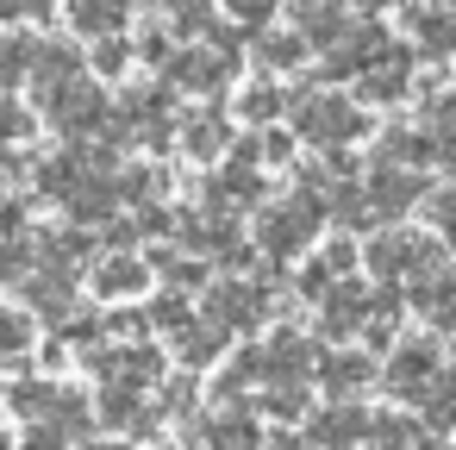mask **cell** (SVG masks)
<instances>
[{
  "label": "cell",
  "mask_w": 456,
  "mask_h": 450,
  "mask_svg": "<svg viewBox=\"0 0 456 450\" xmlns=\"http://www.w3.org/2000/svg\"><path fill=\"white\" fill-rule=\"evenodd\" d=\"M20 288H26V300L45 319H69V307H76V282L69 275H20Z\"/></svg>",
  "instance_id": "cell-18"
},
{
  "label": "cell",
  "mask_w": 456,
  "mask_h": 450,
  "mask_svg": "<svg viewBox=\"0 0 456 450\" xmlns=\"http://www.w3.org/2000/svg\"><path fill=\"white\" fill-rule=\"evenodd\" d=\"M313 363H319V381H325V388H331L338 400L375 381V363H369L362 350H331V356H313Z\"/></svg>",
  "instance_id": "cell-14"
},
{
  "label": "cell",
  "mask_w": 456,
  "mask_h": 450,
  "mask_svg": "<svg viewBox=\"0 0 456 450\" xmlns=\"http://www.w3.org/2000/svg\"><path fill=\"white\" fill-rule=\"evenodd\" d=\"M20 138H26V113H20L13 101H0V151L20 144Z\"/></svg>",
  "instance_id": "cell-33"
},
{
  "label": "cell",
  "mask_w": 456,
  "mask_h": 450,
  "mask_svg": "<svg viewBox=\"0 0 456 450\" xmlns=\"http://www.w3.org/2000/svg\"><path fill=\"white\" fill-rule=\"evenodd\" d=\"M144 319H151L157 331H175V325H182V319H194V313H188V300H182V294H169V300H157Z\"/></svg>",
  "instance_id": "cell-31"
},
{
  "label": "cell",
  "mask_w": 456,
  "mask_h": 450,
  "mask_svg": "<svg viewBox=\"0 0 456 450\" xmlns=\"http://www.w3.org/2000/svg\"><path fill=\"white\" fill-rule=\"evenodd\" d=\"M369 275L381 282V288H419L425 275H437L444 269V244L437 238H419V232H381L375 244H369Z\"/></svg>",
  "instance_id": "cell-1"
},
{
  "label": "cell",
  "mask_w": 456,
  "mask_h": 450,
  "mask_svg": "<svg viewBox=\"0 0 456 450\" xmlns=\"http://www.w3.org/2000/svg\"><path fill=\"white\" fill-rule=\"evenodd\" d=\"M232 13H238L244 26H263V20L275 13V0H232Z\"/></svg>",
  "instance_id": "cell-35"
},
{
  "label": "cell",
  "mask_w": 456,
  "mask_h": 450,
  "mask_svg": "<svg viewBox=\"0 0 456 450\" xmlns=\"http://www.w3.org/2000/svg\"><path fill=\"white\" fill-rule=\"evenodd\" d=\"M375 163H387V169H431V163H444V151H437V138H431V132H419V126H412V132H400V126H394V132L381 138Z\"/></svg>",
  "instance_id": "cell-10"
},
{
  "label": "cell",
  "mask_w": 456,
  "mask_h": 450,
  "mask_svg": "<svg viewBox=\"0 0 456 450\" xmlns=\"http://www.w3.org/2000/svg\"><path fill=\"white\" fill-rule=\"evenodd\" d=\"M163 450H182V444H163Z\"/></svg>",
  "instance_id": "cell-40"
},
{
  "label": "cell",
  "mask_w": 456,
  "mask_h": 450,
  "mask_svg": "<svg viewBox=\"0 0 456 450\" xmlns=\"http://www.w3.org/2000/svg\"><path fill=\"white\" fill-rule=\"evenodd\" d=\"M362 313H369V288H356V282H331L325 300H319V331H325V338H356Z\"/></svg>",
  "instance_id": "cell-9"
},
{
  "label": "cell",
  "mask_w": 456,
  "mask_h": 450,
  "mask_svg": "<svg viewBox=\"0 0 456 450\" xmlns=\"http://www.w3.org/2000/svg\"><path fill=\"white\" fill-rule=\"evenodd\" d=\"M362 194H369L375 213H406V207L425 200V169H387V163H375V176H369Z\"/></svg>",
  "instance_id": "cell-8"
},
{
  "label": "cell",
  "mask_w": 456,
  "mask_h": 450,
  "mask_svg": "<svg viewBox=\"0 0 456 450\" xmlns=\"http://www.w3.org/2000/svg\"><path fill=\"white\" fill-rule=\"evenodd\" d=\"M213 7L207 0H175L169 7V38H213Z\"/></svg>",
  "instance_id": "cell-22"
},
{
  "label": "cell",
  "mask_w": 456,
  "mask_h": 450,
  "mask_svg": "<svg viewBox=\"0 0 456 450\" xmlns=\"http://www.w3.org/2000/svg\"><path fill=\"white\" fill-rule=\"evenodd\" d=\"M294 132H300L306 144H319V151H344V144L362 132V113H356V101H344V94H300V101H294Z\"/></svg>",
  "instance_id": "cell-3"
},
{
  "label": "cell",
  "mask_w": 456,
  "mask_h": 450,
  "mask_svg": "<svg viewBox=\"0 0 456 450\" xmlns=\"http://www.w3.org/2000/svg\"><path fill=\"white\" fill-rule=\"evenodd\" d=\"M263 313H269V288H256V282H219L207 294V313L200 319H213L219 331H250Z\"/></svg>",
  "instance_id": "cell-7"
},
{
  "label": "cell",
  "mask_w": 456,
  "mask_h": 450,
  "mask_svg": "<svg viewBox=\"0 0 456 450\" xmlns=\"http://www.w3.org/2000/svg\"><path fill=\"white\" fill-rule=\"evenodd\" d=\"M263 356V381H306L313 375V344L300 338V331H281L269 350H256Z\"/></svg>",
  "instance_id": "cell-11"
},
{
  "label": "cell",
  "mask_w": 456,
  "mask_h": 450,
  "mask_svg": "<svg viewBox=\"0 0 456 450\" xmlns=\"http://www.w3.org/2000/svg\"><path fill=\"white\" fill-rule=\"evenodd\" d=\"M26 344H32V325H26L20 313L0 307V369H7L13 356H26Z\"/></svg>",
  "instance_id": "cell-27"
},
{
  "label": "cell",
  "mask_w": 456,
  "mask_h": 450,
  "mask_svg": "<svg viewBox=\"0 0 456 450\" xmlns=\"http://www.w3.org/2000/svg\"><path fill=\"white\" fill-rule=\"evenodd\" d=\"M256 57H263V70H294V63H306V38H294V32H269V38L256 45Z\"/></svg>",
  "instance_id": "cell-23"
},
{
  "label": "cell",
  "mask_w": 456,
  "mask_h": 450,
  "mask_svg": "<svg viewBox=\"0 0 456 450\" xmlns=\"http://www.w3.org/2000/svg\"><path fill=\"white\" fill-rule=\"evenodd\" d=\"M275 450H313V444H306L300 431H281V438H275Z\"/></svg>",
  "instance_id": "cell-38"
},
{
  "label": "cell",
  "mask_w": 456,
  "mask_h": 450,
  "mask_svg": "<svg viewBox=\"0 0 456 450\" xmlns=\"http://www.w3.org/2000/svg\"><path fill=\"white\" fill-rule=\"evenodd\" d=\"M319 263H325L331 275H350V269H356V250H350V244L338 238V244H325V257H319Z\"/></svg>",
  "instance_id": "cell-34"
},
{
  "label": "cell",
  "mask_w": 456,
  "mask_h": 450,
  "mask_svg": "<svg viewBox=\"0 0 456 450\" xmlns=\"http://www.w3.org/2000/svg\"><path fill=\"white\" fill-rule=\"evenodd\" d=\"M406 32L425 45V57H444L450 51V0H406Z\"/></svg>",
  "instance_id": "cell-12"
},
{
  "label": "cell",
  "mask_w": 456,
  "mask_h": 450,
  "mask_svg": "<svg viewBox=\"0 0 456 450\" xmlns=\"http://www.w3.org/2000/svg\"><path fill=\"white\" fill-rule=\"evenodd\" d=\"M238 113H244L250 126H269V119L281 113V88H275V82H250L244 101H238Z\"/></svg>",
  "instance_id": "cell-25"
},
{
  "label": "cell",
  "mask_w": 456,
  "mask_h": 450,
  "mask_svg": "<svg viewBox=\"0 0 456 450\" xmlns=\"http://www.w3.org/2000/svg\"><path fill=\"white\" fill-rule=\"evenodd\" d=\"M169 338H175V350H182V363H188V369H200V363H213V356L225 350V331H219L213 319H182Z\"/></svg>",
  "instance_id": "cell-17"
},
{
  "label": "cell",
  "mask_w": 456,
  "mask_h": 450,
  "mask_svg": "<svg viewBox=\"0 0 456 450\" xmlns=\"http://www.w3.org/2000/svg\"><path fill=\"white\" fill-rule=\"evenodd\" d=\"M319 7H338V0H294V13L306 20V13H319Z\"/></svg>",
  "instance_id": "cell-39"
},
{
  "label": "cell",
  "mask_w": 456,
  "mask_h": 450,
  "mask_svg": "<svg viewBox=\"0 0 456 450\" xmlns=\"http://www.w3.org/2000/svg\"><path fill=\"white\" fill-rule=\"evenodd\" d=\"M20 450H69V431H57V425L32 419V431H26V444H20Z\"/></svg>",
  "instance_id": "cell-32"
},
{
  "label": "cell",
  "mask_w": 456,
  "mask_h": 450,
  "mask_svg": "<svg viewBox=\"0 0 456 450\" xmlns=\"http://www.w3.org/2000/svg\"><path fill=\"white\" fill-rule=\"evenodd\" d=\"M126 57H132V45H126L119 32L94 38V70H101V76H119V70H126Z\"/></svg>",
  "instance_id": "cell-28"
},
{
  "label": "cell",
  "mask_w": 456,
  "mask_h": 450,
  "mask_svg": "<svg viewBox=\"0 0 456 450\" xmlns=\"http://www.w3.org/2000/svg\"><path fill=\"white\" fill-rule=\"evenodd\" d=\"M319 219H325L319 188H300V194H288L281 207H269V213L256 219V244H263L269 257H294V250H306V238L319 232Z\"/></svg>",
  "instance_id": "cell-2"
},
{
  "label": "cell",
  "mask_w": 456,
  "mask_h": 450,
  "mask_svg": "<svg viewBox=\"0 0 456 450\" xmlns=\"http://www.w3.org/2000/svg\"><path fill=\"white\" fill-rule=\"evenodd\" d=\"M194 438H207V450H256V419L250 413H219V419H200Z\"/></svg>",
  "instance_id": "cell-16"
},
{
  "label": "cell",
  "mask_w": 456,
  "mask_h": 450,
  "mask_svg": "<svg viewBox=\"0 0 456 450\" xmlns=\"http://www.w3.org/2000/svg\"><path fill=\"white\" fill-rule=\"evenodd\" d=\"M144 282H151V269H144L138 257H107V263L94 269V288H101L107 300H126V294H144Z\"/></svg>",
  "instance_id": "cell-19"
},
{
  "label": "cell",
  "mask_w": 456,
  "mask_h": 450,
  "mask_svg": "<svg viewBox=\"0 0 456 450\" xmlns=\"http://www.w3.org/2000/svg\"><path fill=\"white\" fill-rule=\"evenodd\" d=\"M32 70V38H0V94L20 88Z\"/></svg>",
  "instance_id": "cell-24"
},
{
  "label": "cell",
  "mask_w": 456,
  "mask_h": 450,
  "mask_svg": "<svg viewBox=\"0 0 456 450\" xmlns=\"http://www.w3.org/2000/svg\"><path fill=\"white\" fill-rule=\"evenodd\" d=\"M45 113H51V126L63 132V138H101L107 132V101H101V88L88 82V76H76L69 88H57L51 101H45Z\"/></svg>",
  "instance_id": "cell-4"
},
{
  "label": "cell",
  "mask_w": 456,
  "mask_h": 450,
  "mask_svg": "<svg viewBox=\"0 0 456 450\" xmlns=\"http://www.w3.org/2000/svg\"><path fill=\"white\" fill-rule=\"evenodd\" d=\"M163 70H169V82H182V88L219 94V88H225V76L238 70V51H232V45L207 51V38H200V51H169V57H163Z\"/></svg>",
  "instance_id": "cell-6"
},
{
  "label": "cell",
  "mask_w": 456,
  "mask_h": 450,
  "mask_svg": "<svg viewBox=\"0 0 456 450\" xmlns=\"http://www.w3.org/2000/svg\"><path fill=\"white\" fill-rule=\"evenodd\" d=\"M26 13H45V0H0V20H26Z\"/></svg>",
  "instance_id": "cell-37"
},
{
  "label": "cell",
  "mask_w": 456,
  "mask_h": 450,
  "mask_svg": "<svg viewBox=\"0 0 456 450\" xmlns=\"http://www.w3.org/2000/svg\"><path fill=\"white\" fill-rule=\"evenodd\" d=\"M182 151L200 157V163H213V157L232 151V126H225L219 113H188V119H182Z\"/></svg>",
  "instance_id": "cell-15"
},
{
  "label": "cell",
  "mask_w": 456,
  "mask_h": 450,
  "mask_svg": "<svg viewBox=\"0 0 456 450\" xmlns=\"http://www.w3.org/2000/svg\"><path fill=\"white\" fill-rule=\"evenodd\" d=\"M444 375V350H437V338H412V344H400L394 350V363H387V394H400V400H425V388Z\"/></svg>",
  "instance_id": "cell-5"
},
{
  "label": "cell",
  "mask_w": 456,
  "mask_h": 450,
  "mask_svg": "<svg viewBox=\"0 0 456 450\" xmlns=\"http://www.w3.org/2000/svg\"><path fill=\"white\" fill-rule=\"evenodd\" d=\"M157 263H163V275H169L175 288H200V282H207V269H200L194 257H157Z\"/></svg>",
  "instance_id": "cell-30"
},
{
  "label": "cell",
  "mask_w": 456,
  "mask_h": 450,
  "mask_svg": "<svg viewBox=\"0 0 456 450\" xmlns=\"http://www.w3.org/2000/svg\"><path fill=\"white\" fill-rule=\"evenodd\" d=\"M362 438H369L375 450H412L419 425H412V419H400V413H375V419L362 425Z\"/></svg>",
  "instance_id": "cell-21"
},
{
  "label": "cell",
  "mask_w": 456,
  "mask_h": 450,
  "mask_svg": "<svg viewBox=\"0 0 456 450\" xmlns=\"http://www.w3.org/2000/svg\"><path fill=\"white\" fill-rule=\"evenodd\" d=\"M275 419H300V406H306V394H300V381H275V394L263 400Z\"/></svg>",
  "instance_id": "cell-29"
},
{
  "label": "cell",
  "mask_w": 456,
  "mask_h": 450,
  "mask_svg": "<svg viewBox=\"0 0 456 450\" xmlns=\"http://www.w3.org/2000/svg\"><path fill=\"white\" fill-rule=\"evenodd\" d=\"M169 45H175L169 32H144V45H138V57H144V63H163V57H169Z\"/></svg>",
  "instance_id": "cell-36"
},
{
  "label": "cell",
  "mask_w": 456,
  "mask_h": 450,
  "mask_svg": "<svg viewBox=\"0 0 456 450\" xmlns=\"http://www.w3.org/2000/svg\"><path fill=\"white\" fill-rule=\"evenodd\" d=\"M32 275V244L20 232H0V282H20Z\"/></svg>",
  "instance_id": "cell-26"
},
{
  "label": "cell",
  "mask_w": 456,
  "mask_h": 450,
  "mask_svg": "<svg viewBox=\"0 0 456 450\" xmlns=\"http://www.w3.org/2000/svg\"><path fill=\"white\" fill-rule=\"evenodd\" d=\"M362 425H369V413L350 406V400H338L331 413H319V419L306 425V444H319V450H344V444L362 438Z\"/></svg>",
  "instance_id": "cell-13"
},
{
  "label": "cell",
  "mask_w": 456,
  "mask_h": 450,
  "mask_svg": "<svg viewBox=\"0 0 456 450\" xmlns=\"http://www.w3.org/2000/svg\"><path fill=\"white\" fill-rule=\"evenodd\" d=\"M69 20H76V32H88V38H107V32H119L126 7H119V0H69Z\"/></svg>",
  "instance_id": "cell-20"
}]
</instances>
